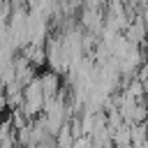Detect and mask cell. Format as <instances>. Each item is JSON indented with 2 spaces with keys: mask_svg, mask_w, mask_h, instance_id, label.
<instances>
[{
  "mask_svg": "<svg viewBox=\"0 0 148 148\" xmlns=\"http://www.w3.org/2000/svg\"><path fill=\"white\" fill-rule=\"evenodd\" d=\"M21 56H23L30 65H35V67H39V65L49 62V58H46V46H35V44H28V46L21 51Z\"/></svg>",
  "mask_w": 148,
  "mask_h": 148,
  "instance_id": "obj_4",
  "label": "cell"
},
{
  "mask_svg": "<svg viewBox=\"0 0 148 148\" xmlns=\"http://www.w3.org/2000/svg\"><path fill=\"white\" fill-rule=\"evenodd\" d=\"M109 0H83V9H102V5Z\"/></svg>",
  "mask_w": 148,
  "mask_h": 148,
  "instance_id": "obj_6",
  "label": "cell"
},
{
  "mask_svg": "<svg viewBox=\"0 0 148 148\" xmlns=\"http://www.w3.org/2000/svg\"><path fill=\"white\" fill-rule=\"evenodd\" d=\"M39 81H42V88H44L46 99H49V97H58V95H60L62 86H60V74H58V72L49 69V72H44V74L39 76Z\"/></svg>",
  "mask_w": 148,
  "mask_h": 148,
  "instance_id": "obj_3",
  "label": "cell"
},
{
  "mask_svg": "<svg viewBox=\"0 0 148 148\" xmlns=\"http://www.w3.org/2000/svg\"><path fill=\"white\" fill-rule=\"evenodd\" d=\"M146 65H148V46H146Z\"/></svg>",
  "mask_w": 148,
  "mask_h": 148,
  "instance_id": "obj_7",
  "label": "cell"
},
{
  "mask_svg": "<svg viewBox=\"0 0 148 148\" xmlns=\"http://www.w3.org/2000/svg\"><path fill=\"white\" fill-rule=\"evenodd\" d=\"M143 143H148V123L132 125V148H139Z\"/></svg>",
  "mask_w": 148,
  "mask_h": 148,
  "instance_id": "obj_5",
  "label": "cell"
},
{
  "mask_svg": "<svg viewBox=\"0 0 148 148\" xmlns=\"http://www.w3.org/2000/svg\"><path fill=\"white\" fill-rule=\"evenodd\" d=\"M125 37L130 39V44L134 46H141L146 39H148V30H146V21H143V14H136L132 25L125 30Z\"/></svg>",
  "mask_w": 148,
  "mask_h": 148,
  "instance_id": "obj_2",
  "label": "cell"
},
{
  "mask_svg": "<svg viewBox=\"0 0 148 148\" xmlns=\"http://www.w3.org/2000/svg\"><path fill=\"white\" fill-rule=\"evenodd\" d=\"M79 21H81V28H83L86 32L102 35V30H104V23H106V16L102 14V9H81V14H79Z\"/></svg>",
  "mask_w": 148,
  "mask_h": 148,
  "instance_id": "obj_1",
  "label": "cell"
}]
</instances>
